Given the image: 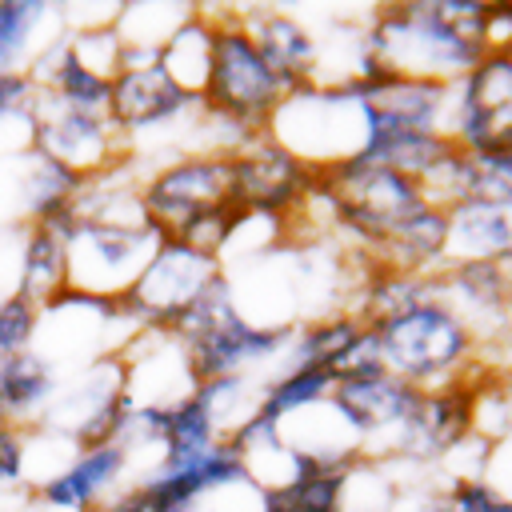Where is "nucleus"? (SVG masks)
<instances>
[{
  "label": "nucleus",
  "instance_id": "obj_22",
  "mask_svg": "<svg viewBox=\"0 0 512 512\" xmlns=\"http://www.w3.org/2000/svg\"><path fill=\"white\" fill-rule=\"evenodd\" d=\"M68 288V244L52 224H24L16 248V296L44 304Z\"/></svg>",
  "mask_w": 512,
  "mask_h": 512
},
{
  "label": "nucleus",
  "instance_id": "obj_34",
  "mask_svg": "<svg viewBox=\"0 0 512 512\" xmlns=\"http://www.w3.org/2000/svg\"><path fill=\"white\" fill-rule=\"evenodd\" d=\"M484 44H488V52L512 48V0L484 4Z\"/></svg>",
  "mask_w": 512,
  "mask_h": 512
},
{
  "label": "nucleus",
  "instance_id": "obj_24",
  "mask_svg": "<svg viewBox=\"0 0 512 512\" xmlns=\"http://www.w3.org/2000/svg\"><path fill=\"white\" fill-rule=\"evenodd\" d=\"M52 396H56V376L44 352L28 348L0 360V420L24 428L28 420L48 412Z\"/></svg>",
  "mask_w": 512,
  "mask_h": 512
},
{
  "label": "nucleus",
  "instance_id": "obj_13",
  "mask_svg": "<svg viewBox=\"0 0 512 512\" xmlns=\"http://www.w3.org/2000/svg\"><path fill=\"white\" fill-rule=\"evenodd\" d=\"M32 152H44L52 160H60L64 168L80 172L84 180L116 168L128 160V140L116 132V124L108 120V112H76V108H60L52 104L40 88L32 100Z\"/></svg>",
  "mask_w": 512,
  "mask_h": 512
},
{
  "label": "nucleus",
  "instance_id": "obj_3",
  "mask_svg": "<svg viewBox=\"0 0 512 512\" xmlns=\"http://www.w3.org/2000/svg\"><path fill=\"white\" fill-rule=\"evenodd\" d=\"M164 332L184 348L200 384L212 376H244L248 368L280 360L292 344L296 320H252L240 312L228 272H220Z\"/></svg>",
  "mask_w": 512,
  "mask_h": 512
},
{
  "label": "nucleus",
  "instance_id": "obj_16",
  "mask_svg": "<svg viewBox=\"0 0 512 512\" xmlns=\"http://www.w3.org/2000/svg\"><path fill=\"white\" fill-rule=\"evenodd\" d=\"M236 16L288 92L320 84V44L304 20L280 8H240Z\"/></svg>",
  "mask_w": 512,
  "mask_h": 512
},
{
  "label": "nucleus",
  "instance_id": "obj_15",
  "mask_svg": "<svg viewBox=\"0 0 512 512\" xmlns=\"http://www.w3.org/2000/svg\"><path fill=\"white\" fill-rule=\"evenodd\" d=\"M132 464L128 444H92L80 448L64 468L36 484V500L52 512H92L100 500L120 492V480Z\"/></svg>",
  "mask_w": 512,
  "mask_h": 512
},
{
  "label": "nucleus",
  "instance_id": "obj_1",
  "mask_svg": "<svg viewBox=\"0 0 512 512\" xmlns=\"http://www.w3.org/2000/svg\"><path fill=\"white\" fill-rule=\"evenodd\" d=\"M360 48L384 60L400 76L456 84L468 76L484 44V4L480 0H404L372 8Z\"/></svg>",
  "mask_w": 512,
  "mask_h": 512
},
{
  "label": "nucleus",
  "instance_id": "obj_26",
  "mask_svg": "<svg viewBox=\"0 0 512 512\" xmlns=\"http://www.w3.org/2000/svg\"><path fill=\"white\" fill-rule=\"evenodd\" d=\"M332 388H336V376L324 372V368H300V364H288L280 376H272L260 392H256V404H252V416L264 420V424H284L292 420L296 412L312 408V404H324L332 400Z\"/></svg>",
  "mask_w": 512,
  "mask_h": 512
},
{
  "label": "nucleus",
  "instance_id": "obj_12",
  "mask_svg": "<svg viewBox=\"0 0 512 512\" xmlns=\"http://www.w3.org/2000/svg\"><path fill=\"white\" fill-rule=\"evenodd\" d=\"M448 136L460 152L512 148V48L484 52L480 64L452 84Z\"/></svg>",
  "mask_w": 512,
  "mask_h": 512
},
{
  "label": "nucleus",
  "instance_id": "obj_2",
  "mask_svg": "<svg viewBox=\"0 0 512 512\" xmlns=\"http://www.w3.org/2000/svg\"><path fill=\"white\" fill-rule=\"evenodd\" d=\"M144 216L160 228V236H180L212 256L232 248L236 228L248 220L232 204V156L228 148L184 152L168 164H156L140 180Z\"/></svg>",
  "mask_w": 512,
  "mask_h": 512
},
{
  "label": "nucleus",
  "instance_id": "obj_33",
  "mask_svg": "<svg viewBox=\"0 0 512 512\" xmlns=\"http://www.w3.org/2000/svg\"><path fill=\"white\" fill-rule=\"evenodd\" d=\"M92 512H164V508H160L156 492H152L144 480H136V484H128V488L112 492L108 500H100Z\"/></svg>",
  "mask_w": 512,
  "mask_h": 512
},
{
  "label": "nucleus",
  "instance_id": "obj_17",
  "mask_svg": "<svg viewBox=\"0 0 512 512\" xmlns=\"http://www.w3.org/2000/svg\"><path fill=\"white\" fill-rule=\"evenodd\" d=\"M484 368L464 376V380H452L444 388H432L424 392V404H420V420H416V432L408 440V452L412 460H436L452 448H460L472 428L480 424V396H484V384H480Z\"/></svg>",
  "mask_w": 512,
  "mask_h": 512
},
{
  "label": "nucleus",
  "instance_id": "obj_25",
  "mask_svg": "<svg viewBox=\"0 0 512 512\" xmlns=\"http://www.w3.org/2000/svg\"><path fill=\"white\" fill-rule=\"evenodd\" d=\"M84 188V176L64 168L60 160L44 156V152H28L24 156V172H20V212L28 224H52L64 212H72L76 196Z\"/></svg>",
  "mask_w": 512,
  "mask_h": 512
},
{
  "label": "nucleus",
  "instance_id": "obj_30",
  "mask_svg": "<svg viewBox=\"0 0 512 512\" xmlns=\"http://www.w3.org/2000/svg\"><path fill=\"white\" fill-rule=\"evenodd\" d=\"M36 336H40V304H32L16 292L0 296V360L28 352Z\"/></svg>",
  "mask_w": 512,
  "mask_h": 512
},
{
  "label": "nucleus",
  "instance_id": "obj_10",
  "mask_svg": "<svg viewBox=\"0 0 512 512\" xmlns=\"http://www.w3.org/2000/svg\"><path fill=\"white\" fill-rule=\"evenodd\" d=\"M336 416L344 420V428L352 432V440L364 452H408V440L416 432L420 420V404H424V388L400 380L396 372L380 368L368 376H344L332 388Z\"/></svg>",
  "mask_w": 512,
  "mask_h": 512
},
{
  "label": "nucleus",
  "instance_id": "obj_19",
  "mask_svg": "<svg viewBox=\"0 0 512 512\" xmlns=\"http://www.w3.org/2000/svg\"><path fill=\"white\" fill-rule=\"evenodd\" d=\"M28 72L36 76V88H40L52 104L76 108V112H108L112 80L100 76V72H92L88 64H80L64 36H56V40L36 56V64H28Z\"/></svg>",
  "mask_w": 512,
  "mask_h": 512
},
{
  "label": "nucleus",
  "instance_id": "obj_27",
  "mask_svg": "<svg viewBox=\"0 0 512 512\" xmlns=\"http://www.w3.org/2000/svg\"><path fill=\"white\" fill-rule=\"evenodd\" d=\"M160 64L168 68V76L188 88V92H204L208 80V64H212V12L192 8V16L168 36V44L160 48Z\"/></svg>",
  "mask_w": 512,
  "mask_h": 512
},
{
  "label": "nucleus",
  "instance_id": "obj_8",
  "mask_svg": "<svg viewBox=\"0 0 512 512\" xmlns=\"http://www.w3.org/2000/svg\"><path fill=\"white\" fill-rule=\"evenodd\" d=\"M52 228H60L68 244V284L96 296H124L160 244V228L148 216L96 220L68 212L52 220Z\"/></svg>",
  "mask_w": 512,
  "mask_h": 512
},
{
  "label": "nucleus",
  "instance_id": "obj_14",
  "mask_svg": "<svg viewBox=\"0 0 512 512\" xmlns=\"http://www.w3.org/2000/svg\"><path fill=\"white\" fill-rule=\"evenodd\" d=\"M200 112V96L180 88L160 60L120 68L112 76V96H108V120L124 140L180 124L184 116Z\"/></svg>",
  "mask_w": 512,
  "mask_h": 512
},
{
  "label": "nucleus",
  "instance_id": "obj_6",
  "mask_svg": "<svg viewBox=\"0 0 512 512\" xmlns=\"http://www.w3.org/2000/svg\"><path fill=\"white\" fill-rule=\"evenodd\" d=\"M316 200H324L332 224L352 236V244L368 256H380V248L424 208L432 204L424 184L416 176H404L388 164L352 156L320 172Z\"/></svg>",
  "mask_w": 512,
  "mask_h": 512
},
{
  "label": "nucleus",
  "instance_id": "obj_5",
  "mask_svg": "<svg viewBox=\"0 0 512 512\" xmlns=\"http://www.w3.org/2000/svg\"><path fill=\"white\" fill-rule=\"evenodd\" d=\"M288 88L276 80L256 40L240 24L236 12H212V64L200 92V116L224 128V148H240L248 140L268 136L276 108Z\"/></svg>",
  "mask_w": 512,
  "mask_h": 512
},
{
  "label": "nucleus",
  "instance_id": "obj_20",
  "mask_svg": "<svg viewBox=\"0 0 512 512\" xmlns=\"http://www.w3.org/2000/svg\"><path fill=\"white\" fill-rule=\"evenodd\" d=\"M368 336V316L360 308H340V312H324L312 316L304 324H296L292 344H288V364L300 368H324V372H340L348 352Z\"/></svg>",
  "mask_w": 512,
  "mask_h": 512
},
{
  "label": "nucleus",
  "instance_id": "obj_23",
  "mask_svg": "<svg viewBox=\"0 0 512 512\" xmlns=\"http://www.w3.org/2000/svg\"><path fill=\"white\" fill-rule=\"evenodd\" d=\"M380 268L436 276L448 264V208L424 204L376 256Z\"/></svg>",
  "mask_w": 512,
  "mask_h": 512
},
{
  "label": "nucleus",
  "instance_id": "obj_35",
  "mask_svg": "<svg viewBox=\"0 0 512 512\" xmlns=\"http://www.w3.org/2000/svg\"><path fill=\"white\" fill-rule=\"evenodd\" d=\"M300 512H336V508H300Z\"/></svg>",
  "mask_w": 512,
  "mask_h": 512
},
{
  "label": "nucleus",
  "instance_id": "obj_18",
  "mask_svg": "<svg viewBox=\"0 0 512 512\" xmlns=\"http://www.w3.org/2000/svg\"><path fill=\"white\" fill-rule=\"evenodd\" d=\"M424 192L432 204H512V148L500 152H452L428 180Z\"/></svg>",
  "mask_w": 512,
  "mask_h": 512
},
{
  "label": "nucleus",
  "instance_id": "obj_28",
  "mask_svg": "<svg viewBox=\"0 0 512 512\" xmlns=\"http://www.w3.org/2000/svg\"><path fill=\"white\" fill-rule=\"evenodd\" d=\"M52 16L48 0H0V76L28 72V56L36 64V36Z\"/></svg>",
  "mask_w": 512,
  "mask_h": 512
},
{
  "label": "nucleus",
  "instance_id": "obj_4",
  "mask_svg": "<svg viewBox=\"0 0 512 512\" xmlns=\"http://www.w3.org/2000/svg\"><path fill=\"white\" fill-rule=\"evenodd\" d=\"M368 324L384 368L424 392L480 372V336L440 296V288L388 316H372Z\"/></svg>",
  "mask_w": 512,
  "mask_h": 512
},
{
  "label": "nucleus",
  "instance_id": "obj_31",
  "mask_svg": "<svg viewBox=\"0 0 512 512\" xmlns=\"http://www.w3.org/2000/svg\"><path fill=\"white\" fill-rule=\"evenodd\" d=\"M448 512H512V496H504L492 480H480V476H464L456 480L448 492Z\"/></svg>",
  "mask_w": 512,
  "mask_h": 512
},
{
  "label": "nucleus",
  "instance_id": "obj_9",
  "mask_svg": "<svg viewBox=\"0 0 512 512\" xmlns=\"http://www.w3.org/2000/svg\"><path fill=\"white\" fill-rule=\"evenodd\" d=\"M232 156V204L264 224H292L316 196L320 172L280 148L272 136L248 140Z\"/></svg>",
  "mask_w": 512,
  "mask_h": 512
},
{
  "label": "nucleus",
  "instance_id": "obj_32",
  "mask_svg": "<svg viewBox=\"0 0 512 512\" xmlns=\"http://www.w3.org/2000/svg\"><path fill=\"white\" fill-rule=\"evenodd\" d=\"M24 464H28V436H24V428L0 420V488L20 484L24 480Z\"/></svg>",
  "mask_w": 512,
  "mask_h": 512
},
{
  "label": "nucleus",
  "instance_id": "obj_21",
  "mask_svg": "<svg viewBox=\"0 0 512 512\" xmlns=\"http://www.w3.org/2000/svg\"><path fill=\"white\" fill-rule=\"evenodd\" d=\"M512 204H452L448 208V264L452 260H508Z\"/></svg>",
  "mask_w": 512,
  "mask_h": 512
},
{
  "label": "nucleus",
  "instance_id": "obj_29",
  "mask_svg": "<svg viewBox=\"0 0 512 512\" xmlns=\"http://www.w3.org/2000/svg\"><path fill=\"white\" fill-rule=\"evenodd\" d=\"M64 40H68V48L76 52V60L88 64L92 72H100V76H108V80L120 72L124 40H120V32H116V20H112V24H80V28H72V36H64Z\"/></svg>",
  "mask_w": 512,
  "mask_h": 512
},
{
  "label": "nucleus",
  "instance_id": "obj_7",
  "mask_svg": "<svg viewBox=\"0 0 512 512\" xmlns=\"http://www.w3.org/2000/svg\"><path fill=\"white\" fill-rule=\"evenodd\" d=\"M268 136L308 168L324 172L364 152V104L344 80H320L284 96Z\"/></svg>",
  "mask_w": 512,
  "mask_h": 512
},
{
  "label": "nucleus",
  "instance_id": "obj_11",
  "mask_svg": "<svg viewBox=\"0 0 512 512\" xmlns=\"http://www.w3.org/2000/svg\"><path fill=\"white\" fill-rule=\"evenodd\" d=\"M220 272H224L220 256H212L180 236H160L144 272L120 296L124 312L140 332H164Z\"/></svg>",
  "mask_w": 512,
  "mask_h": 512
}]
</instances>
